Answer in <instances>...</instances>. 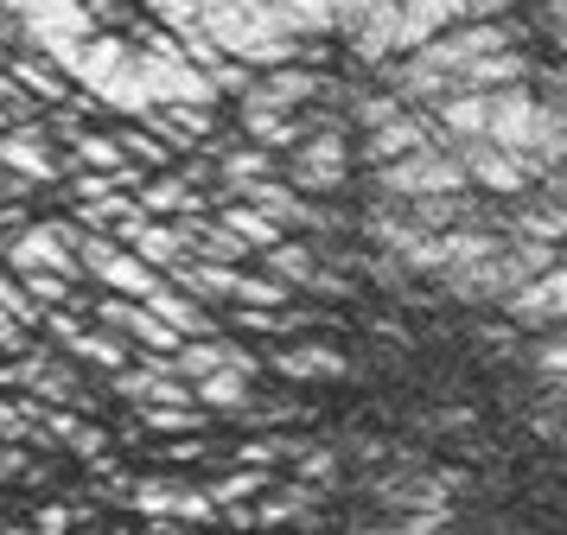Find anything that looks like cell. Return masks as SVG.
Here are the masks:
<instances>
[{"mask_svg": "<svg viewBox=\"0 0 567 535\" xmlns=\"http://www.w3.org/2000/svg\"><path fill=\"white\" fill-rule=\"evenodd\" d=\"M414 147H446V141H440V127L427 122V115H414V109H402L395 122H383V127H370V134H363L358 160H370V166H383V160H402V153H414Z\"/></svg>", "mask_w": 567, "mask_h": 535, "instance_id": "2e32d148", "label": "cell"}, {"mask_svg": "<svg viewBox=\"0 0 567 535\" xmlns=\"http://www.w3.org/2000/svg\"><path fill=\"white\" fill-rule=\"evenodd\" d=\"M90 7H96V20H103V25H115V20H122V13H128L122 0H90Z\"/></svg>", "mask_w": 567, "mask_h": 535, "instance_id": "f35d334b", "label": "cell"}, {"mask_svg": "<svg viewBox=\"0 0 567 535\" xmlns=\"http://www.w3.org/2000/svg\"><path fill=\"white\" fill-rule=\"evenodd\" d=\"M370 178H377V198H395V204L465 192L460 160L446 147H414V153H402V160H383V166H370Z\"/></svg>", "mask_w": 567, "mask_h": 535, "instance_id": "52a82bcc", "label": "cell"}, {"mask_svg": "<svg viewBox=\"0 0 567 535\" xmlns=\"http://www.w3.org/2000/svg\"><path fill=\"white\" fill-rule=\"evenodd\" d=\"M20 479H27V453L0 440V484H20Z\"/></svg>", "mask_w": 567, "mask_h": 535, "instance_id": "8d00e7d4", "label": "cell"}, {"mask_svg": "<svg viewBox=\"0 0 567 535\" xmlns=\"http://www.w3.org/2000/svg\"><path fill=\"white\" fill-rule=\"evenodd\" d=\"M504 319H511L516 331H548V326H567V255L548 268V275L523 280L516 294H504Z\"/></svg>", "mask_w": 567, "mask_h": 535, "instance_id": "5bb4252c", "label": "cell"}, {"mask_svg": "<svg viewBox=\"0 0 567 535\" xmlns=\"http://www.w3.org/2000/svg\"><path fill=\"white\" fill-rule=\"evenodd\" d=\"M446 153L460 160V173H465L472 192H491V198H529V192H536L529 173H523L504 147H491V141H446Z\"/></svg>", "mask_w": 567, "mask_h": 535, "instance_id": "4fadbf2b", "label": "cell"}, {"mask_svg": "<svg viewBox=\"0 0 567 535\" xmlns=\"http://www.w3.org/2000/svg\"><path fill=\"white\" fill-rule=\"evenodd\" d=\"M128 249L141 255V261H147L154 275H173L179 261H192V249H185V236H179L173 224H166V217H147V224L134 229V243H128Z\"/></svg>", "mask_w": 567, "mask_h": 535, "instance_id": "cb8c5ba5", "label": "cell"}, {"mask_svg": "<svg viewBox=\"0 0 567 535\" xmlns=\"http://www.w3.org/2000/svg\"><path fill=\"white\" fill-rule=\"evenodd\" d=\"M281 178L293 192H307V198H332L344 192V178H351V141H344V127H312L300 147L281 153Z\"/></svg>", "mask_w": 567, "mask_h": 535, "instance_id": "8992f818", "label": "cell"}, {"mask_svg": "<svg viewBox=\"0 0 567 535\" xmlns=\"http://www.w3.org/2000/svg\"><path fill=\"white\" fill-rule=\"evenodd\" d=\"M548 13H567V0H548Z\"/></svg>", "mask_w": 567, "mask_h": 535, "instance_id": "ab89813d", "label": "cell"}, {"mask_svg": "<svg viewBox=\"0 0 567 535\" xmlns=\"http://www.w3.org/2000/svg\"><path fill=\"white\" fill-rule=\"evenodd\" d=\"M561 446H567V433H561Z\"/></svg>", "mask_w": 567, "mask_h": 535, "instance_id": "60d3db41", "label": "cell"}, {"mask_svg": "<svg viewBox=\"0 0 567 535\" xmlns=\"http://www.w3.org/2000/svg\"><path fill=\"white\" fill-rule=\"evenodd\" d=\"M268 7H281V20L300 32V39H332V0H268Z\"/></svg>", "mask_w": 567, "mask_h": 535, "instance_id": "1f68e13d", "label": "cell"}, {"mask_svg": "<svg viewBox=\"0 0 567 535\" xmlns=\"http://www.w3.org/2000/svg\"><path fill=\"white\" fill-rule=\"evenodd\" d=\"M198 32L210 45L249 64V71H275V64H307L312 45L281 20V7L268 0H198Z\"/></svg>", "mask_w": 567, "mask_h": 535, "instance_id": "7a4b0ae2", "label": "cell"}, {"mask_svg": "<svg viewBox=\"0 0 567 535\" xmlns=\"http://www.w3.org/2000/svg\"><path fill=\"white\" fill-rule=\"evenodd\" d=\"M141 306L154 312L159 326H173L179 338H217V331H224V319H217L210 306H198L192 294H179V287H166V280H159V287H154V294H147Z\"/></svg>", "mask_w": 567, "mask_h": 535, "instance_id": "d6986e66", "label": "cell"}, {"mask_svg": "<svg viewBox=\"0 0 567 535\" xmlns=\"http://www.w3.org/2000/svg\"><path fill=\"white\" fill-rule=\"evenodd\" d=\"M58 351L71 357V363H96V370H122V363H128V357H134L128 344H122L115 331H103V326H83L78 338H64Z\"/></svg>", "mask_w": 567, "mask_h": 535, "instance_id": "4316f807", "label": "cell"}, {"mask_svg": "<svg viewBox=\"0 0 567 535\" xmlns=\"http://www.w3.org/2000/svg\"><path fill=\"white\" fill-rule=\"evenodd\" d=\"M256 261H261V275H275L281 287H307V294H312V280H319V268H326V261H319V249L293 243V236H281L275 249H261Z\"/></svg>", "mask_w": 567, "mask_h": 535, "instance_id": "7402d4cb", "label": "cell"}, {"mask_svg": "<svg viewBox=\"0 0 567 535\" xmlns=\"http://www.w3.org/2000/svg\"><path fill=\"white\" fill-rule=\"evenodd\" d=\"M300 446H307V440H293V433H261V440H243L236 459H243V465H281V459H293Z\"/></svg>", "mask_w": 567, "mask_h": 535, "instance_id": "e575fe53", "label": "cell"}, {"mask_svg": "<svg viewBox=\"0 0 567 535\" xmlns=\"http://www.w3.org/2000/svg\"><path fill=\"white\" fill-rule=\"evenodd\" d=\"M261 491H268V465H236V472H224V479L205 484V497L217 510H224V504H256Z\"/></svg>", "mask_w": 567, "mask_h": 535, "instance_id": "f546056e", "label": "cell"}, {"mask_svg": "<svg viewBox=\"0 0 567 535\" xmlns=\"http://www.w3.org/2000/svg\"><path fill=\"white\" fill-rule=\"evenodd\" d=\"M13 20H20V32H27V51H39V58H64L71 45H83L90 32H103V20H96V7L90 0H0Z\"/></svg>", "mask_w": 567, "mask_h": 535, "instance_id": "5b68a950", "label": "cell"}, {"mask_svg": "<svg viewBox=\"0 0 567 535\" xmlns=\"http://www.w3.org/2000/svg\"><path fill=\"white\" fill-rule=\"evenodd\" d=\"M0 268L7 275H71L83 280L78 268V224L71 217H45V224H20L0 236Z\"/></svg>", "mask_w": 567, "mask_h": 535, "instance_id": "3957f363", "label": "cell"}, {"mask_svg": "<svg viewBox=\"0 0 567 535\" xmlns=\"http://www.w3.org/2000/svg\"><path fill=\"white\" fill-rule=\"evenodd\" d=\"M0 166L20 173V178H32L39 192H52V185H64V173H71V153L58 147L39 122H20V127L0 134Z\"/></svg>", "mask_w": 567, "mask_h": 535, "instance_id": "7c38bea8", "label": "cell"}, {"mask_svg": "<svg viewBox=\"0 0 567 535\" xmlns=\"http://www.w3.org/2000/svg\"><path fill=\"white\" fill-rule=\"evenodd\" d=\"M389 76V96H402L409 109L453 96V90H504V83H529V58L511 20H465L434 32L427 45L395 51L389 64H377Z\"/></svg>", "mask_w": 567, "mask_h": 535, "instance_id": "6da1fadb", "label": "cell"}, {"mask_svg": "<svg viewBox=\"0 0 567 535\" xmlns=\"http://www.w3.org/2000/svg\"><path fill=\"white\" fill-rule=\"evenodd\" d=\"M249 510H256V529H319V523H326V497H319L312 484L261 491Z\"/></svg>", "mask_w": 567, "mask_h": 535, "instance_id": "e0dca14e", "label": "cell"}, {"mask_svg": "<svg viewBox=\"0 0 567 535\" xmlns=\"http://www.w3.org/2000/svg\"><path fill=\"white\" fill-rule=\"evenodd\" d=\"M134 421H141V433H166L173 440V433H198L210 414L198 402H179V408H134Z\"/></svg>", "mask_w": 567, "mask_h": 535, "instance_id": "4dcf8cb0", "label": "cell"}, {"mask_svg": "<svg viewBox=\"0 0 567 535\" xmlns=\"http://www.w3.org/2000/svg\"><path fill=\"white\" fill-rule=\"evenodd\" d=\"M268 370L287 382H344L351 377V357L338 351V344H281V351L268 357Z\"/></svg>", "mask_w": 567, "mask_h": 535, "instance_id": "ac0fdd59", "label": "cell"}, {"mask_svg": "<svg viewBox=\"0 0 567 535\" xmlns=\"http://www.w3.org/2000/svg\"><path fill=\"white\" fill-rule=\"evenodd\" d=\"M332 76L312 71V64H275V71H256L249 90L236 96V115H300L307 102L326 96Z\"/></svg>", "mask_w": 567, "mask_h": 535, "instance_id": "9c48e42d", "label": "cell"}, {"mask_svg": "<svg viewBox=\"0 0 567 535\" xmlns=\"http://www.w3.org/2000/svg\"><path fill=\"white\" fill-rule=\"evenodd\" d=\"M134 204H141L147 217H179V210H210V198H205V192H192V185H185V178L173 173V166H166V173H147V185L134 192Z\"/></svg>", "mask_w": 567, "mask_h": 535, "instance_id": "ffe728a7", "label": "cell"}, {"mask_svg": "<svg viewBox=\"0 0 567 535\" xmlns=\"http://www.w3.org/2000/svg\"><path fill=\"white\" fill-rule=\"evenodd\" d=\"M0 389L7 395H32V402H52V408H90L83 395V370L64 351H45V344H27L13 351V363H0Z\"/></svg>", "mask_w": 567, "mask_h": 535, "instance_id": "277c9868", "label": "cell"}, {"mask_svg": "<svg viewBox=\"0 0 567 535\" xmlns=\"http://www.w3.org/2000/svg\"><path fill=\"white\" fill-rule=\"evenodd\" d=\"M78 268H83V280H96L115 300H147L159 287V275L134 249L109 243V236H90V229H78Z\"/></svg>", "mask_w": 567, "mask_h": 535, "instance_id": "ba28073f", "label": "cell"}, {"mask_svg": "<svg viewBox=\"0 0 567 535\" xmlns=\"http://www.w3.org/2000/svg\"><path fill=\"white\" fill-rule=\"evenodd\" d=\"M20 224H27V210H20V204H7V198H0V236H7V229H20Z\"/></svg>", "mask_w": 567, "mask_h": 535, "instance_id": "74e56055", "label": "cell"}, {"mask_svg": "<svg viewBox=\"0 0 567 535\" xmlns=\"http://www.w3.org/2000/svg\"><path fill=\"white\" fill-rule=\"evenodd\" d=\"M293 287H281L275 275H261V268H236V294L230 306H287Z\"/></svg>", "mask_w": 567, "mask_h": 535, "instance_id": "836d02e7", "label": "cell"}, {"mask_svg": "<svg viewBox=\"0 0 567 535\" xmlns=\"http://www.w3.org/2000/svg\"><path fill=\"white\" fill-rule=\"evenodd\" d=\"M0 71L13 76L39 109H58V102H64V76H58V64H52V58H39V51H13Z\"/></svg>", "mask_w": 567, "mask_h": 535, "instance_id": "603a6c76", "label": "cell"}, {"mask_svg": "<svg viewBox=\"0 0 567 535\" xmlns=\"http://www.w3.org/2000/svg\"><path fill=\"white\" fill-rule=\"evenodd\" d=\"M529 370H536L548 389H567V331H542L536 351H529Z\"/></svg>", "mask_w": 567, "mask_h": 535, "instance_id": "d6a6232c", "label": "cell"}, {"mask_svg": "<svg viewBox=\"0 0 567 535\" xmlns=\"http://www.w3.org/2000/svg\"><path fill=\"white\" fill-rule=\"evenodd\" d=\"M0 440H7V446H52V440H45V402H32V395H0Z\"/></svg>", "mask_w": 567, "mask_h": 535, "instance_id": "d4e9b609", "label": "cell"}, {"mask_svg": "<svg viewBox=\"0 0 567 535\" xmlns=\"http://www.w3.org/2000/svg\"><path fill=\"white\" fill-rule=\"evenodd\" d=\"M511 236H536V243H567V198H523V210H504Z\"/></svg>", "mask_w": 567, "mask_h": 535, "instance_id": "44dd1931", "label": "cell"}, {"mask_svg": "<svg viewBox=\"0 0 567 535\" xmlns=\"http://www.w3.org/2000/svg\"><path fill=\"white\" fill-rule=\"evenodd\" d=\"M504 13H511L504 0H402V13H395V51L427 45V39H434V32H446V25L504 20Z\"/></svg>", "mask_w": 567, "mask_h": 535, "instance_id": "8fae6325", "label": "cell"}, {"mask_svg": "<svg viewBox=\"0 0 567 535\" xmlns=\"http://www.w3.org/2000/svg\"><path fill=\"white\" fill-rule=\"evenodd\" d=\"M109 134H115V147L128 153L134 166H147V173H166V166L179 160V153L154 134V127H141V122H122V115H115V127H109Z\"/></svg>", "mask_w": 567, "mask_h": 535, "instance_id": "f1b7e54d", "label": "cell"}, {"mask_svg": "<svg viewBox=\"0 0 567 535\" xmlns=\"http://www.w3.org/2000/svg\"><path fill=\"white\" fill-rule=\"evenodd\" d=\"M395 13H402V0H332V32L363 64H389L395 58Z\"/></svg>", "mask_w": 567, "mask_h": 535, "instance_id": "30bf717a", "label": "cell"}, {"mask_svg": "<svg viewBox=\"0 0 567 535\" xmlns=\"http://www.w3.org/2000/svg\"><path fill=\"white\" fill-rule=\"evenodd\" d=\"M249 395H256V377H243V370H210V377L192 382V402L205 414H236Z\"/></svg>", "mask_w": 567, "mask_h": 535, "instance_id": "484cf974", "label": "cell"}, {"mask_svg": "<svg viewBox=\"0 0 567 535\" xmlns=\"http://www.w3.org/2000/svg\"><path fill=\"white\" fill-rule=\"evenodd\" d=\"M13 280L27 287L32 306H71V300H78V280H71V275H13Z\"/></svg>", "mask_w": 567, "mask_h": 535, "instance_id": "d590c367", "label": "cell"}, {"mask_svg": "<svg viewBox=\"0 0 567 535\" xmlns=\"http://www.w3.org/2000/svg\"><path fill=\"white\" fill-rule=\"evenodd\" d=\"M293 479L312 484V491H338L344 484V446H326V440H307L293 453Z\"/></svg>", "mask_w": 567, "mask_h": 535, "instance_id": "83f0119b", "label": "cell"}, {"mask_svg": "<svg viewBox=\"0 0 567 535\" xmlns=\"http://www.w3.org/2000/svg\"><path fill=\"white\" fill-rule=\"evenodd\" d=\"M128 504L147 516V523H217V504L192 484H173V479H141L128 484Z\"/></svg>", "mask_w": 567, "mask_h": 535, "instance_id": "9a60e30c", "label": "cell"}]
</instances>
